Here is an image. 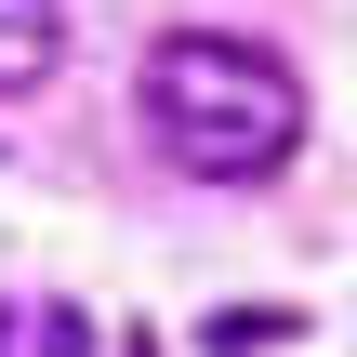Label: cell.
<instances>
[{"instance_id": "cell-5", "label": "cell", "mask_w": 357, "mask_h": 357, "mask_svg": "<svg viewBox=\"0 0 357 357\" xmlns=\"http://www.w3.org/2000/svg\"><path fill=\"white\" fill-rule=\"evenodd\" d=\"M0 357H13V318H0Z\"/></svg>"}, {"instance_id": "cell-3", "label": "cell", "mask_w": 357, "mask_h": 357, "mask_svg": "<svg viewBox=\"0 0 357 357\" xmlns=\"http://www.w3.org/2000/svg\"><path fill=\"white\" fill-rule=\"evenodd\" d=\"M291 331H305L291 305H212V318H199V344H212V357H265V344H291Z\"/></svg>"}, {"instance_id": "cell-2", "label": "cell", "mask_w": 357, "mask_h": 357, "mask_svg": "<svg viewBox=\"0 0 357 357\" xmlns=\"http://www.w3.org/2000/svg\"><path fill=\"white\" fill-rule=\"evenodd\" d=\"M66 66V0H0V93H40Z\"/></svg>"}, {"instance_id": "cell-4", "label": "cell", "mask_w": 357, "mask_h": 357, "mask_svg": "<svg viewBox=\"0 0 357 357\" xmlns=\"http://www.w3.org/2000/svg\"><path fill=\"white\" fill-rule=\"evenodd\" d=\"M26 331H40V357H93V344H106V331H93V318H79V305H40V318H26Z\"/></svg>"}, {"instance_id": "cell-6", "label": "cell", "mask_w": 357, "mask_h": 357, "mask_svg": "<svg viewBox=\"0 0 357 357\" xmlns=\"http://www.w3.org/2000/svg\"><path fill=\"white\" fill-rule=\"evenodd\" d=\"M119 357H159V344H119Z\"/></svg>"}, {"instance_id": "cell-1", "label": "cell", "mask_w": 357, "mask_h": 357, "mask_svg": "<svg viewBox=\"0 0 357 357\" xmlns=\"http://www.w3.org/2000/svg\"><path fill=\"white\" fill-rule=\"evenodd\" d=\"M146 132H159V159L172 172H199V185H265V172H291V146H305V79L265 53V40H238V26H172V40H146Z\"/></svg>"}]
</instances>
